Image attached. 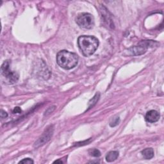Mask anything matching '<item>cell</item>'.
<instances>
[{"instance_id":"cell-5","label":"cell","mask_w":164,"mask_h":164,"mask_svg":"<svg viewBox=\"0 0 164 164\" xmlns=\"http://www.w3.org/2000/svg\"><path fill=\"white\" fill-rule=\"evenodd\" d=\"M149 41H144L139 46H133L129 50V52L133 55H140L145 53L149 46Z\"/></svg>"},{"instance_id":"cell-7","label":"cell","mask_w":164,"mask_h":164,"mask_svg":"<svg viewBox=\"0 0 164 164\" xmlns=\"http://www.w3.org/2000/svg\"><path fill=\"white\" fill-rule=\"evenodd\" d=\"M160 114H159L156 110H150L147 112L145 119L146 120L148 123H154L157 122L158 120L160 119Z\"/></svg>"},{"instance_id":"cell-2","label":"cell","mask_w":164,"mask_h":164,"mask_svg":"<svg viewBox=\"0 0 164 164\" xmlns=\"http://www.w3.org/2000/svg\"><path fill=\"white\" fill-rule=\"evenodd\" d=\"M58 65L65 70L73 69L78 63V56L74 53L62 50L56 55Z\"/></svg>"},{"instance_id":"cell-16","label":"cell","mask_w":164,"mask_h":164,"mask_svg":"<svg viewBox=\"0 0 164 164\" xmlns=\"http://www.w3.org/2000/svg\"><path fill=\"white\" fill-rule=\"evenodd\" d=\"M63 162H62V160H56L55 162H53V163H62Z\"/></svg>"},{"instance_id":"cell-10","label":"cell","mask_w":164,"mask_h":164,"mask_svg":"<svg viewBox=\"0 0 164 164\" xmlns=\"http://www.w3.org/2000/svg\"><path fill=\"white\" fill-rule=\"evenodd\" d=\"M99 97V94H96L94 97L91 99V101L89 102V108H91L92 107H94V105H96V102L98 101Z\"/></svg>"},{"instance_id":"cell-15","label":"cell","mask_w":164,"mask_h":164,"mask_svg":"<svg viewBox=\"0 0 164 164\" xmlns=\"http://www.w3.org/2000/svg\"><path fill=\"white\" fill-rule=\"evenodd\" d=\"M21 112H22V110H21V108L19 107H16L13 110V113L14 114H21Z\"/></svg>"},{"instance_id":"cell-1","label":"cell","mask_w":164,"mask_h":164,"mask_svg":"<svg viewBox=\"0 0 164 164\" xmlns=\"http://www.w3.org/2000/svg\"><path fill=\"white\" fill-rule=\"evenodd\" d=\"M78 44L85 56L94 54L98 48L99 42L96 37L92 35H82L78 39Z\"/></svg>"},{"instance_id":"cell-4","label":"cell","mask_w":164,"mask_h":164,"mask_svg":"<svg viewBox=\"0 0 164 164\" xmlns=\"http://www.w3.org/2000/svg\"><path fill=\"white\" fill-rule=\"evenodd\" d=\"M2 74L5 77L9 84H15L19 80V74L15 71H11L10 68V63L8 60L5 61L1 67Z\"/></svg>"},{"instance_id":"cell-13","label":"cell","mask_w":164,"mask_h":164,"mask_svg":"<svg viewBox=\"0 0 164 164\" xmlns=\"http://www.w3.org/2000/svg\"><path fill=\"white\" fill-rule=\"evenodd\" d=\"M34 163V162H33L31 158H24L22 160H21L20 162H19V163H27V164H32Z\"/></svg>"},{"instance_id":"cell-8","label":"cell","mask_w":164,"mask_h":164,"mask_svg":"<svg viewBox=\"0 0 164 164\" xmlns=\"http://www.w3.org/2000/svg\"><path fill=\"white\" fill-rule=\"evenodd\" d=\"M119 156V152L116 151H112L109 152L106 156V160L108 162H112L115 161Z\"/></svg>"},{"instance_id":"cell-11","label":"cell","mask_w":164,"mask_h":164,"mask_svg":"<svg viewBox=\"0 0 164 164\" xmlns=\"http://www.w3.org/2000/svg\"><path fill=\"white\" fill-rule=\"evenodd\" d=\"M89 154L91 156L94 157H99L101 156V153L97 149H90V150H89Z\"/></svg>"},{"instance_id":"cell-6","label":"cell","mask_w":164,"mask_h":164,"mask_svg":"<svg viewBox=\"0 0 164 164\" xmlns=\"http://www.w3.org/2000/svg\"><path fill=\"white\" fill-rule=\"evenodd\" d=\"M52 134L53 128L51 127L50 128L46 129V131L44 133V134L42 135V136L35 143V146L37 147V145H38V146H40L43 145V144H44V143L47 142L50 139L51 137L52 136Z\"/></svg>"},{"instance_id":"cell-3","label":"cell","mask_w":164,"mask_h":164,"mask_svg":"<svg viewBox=\"0 0 164 164\" xmlns=\"http://www.w3.org/2000/svg\"><path fill=\"white\" fill-rule=\"evenodd\" d=\"M76 22L82 28L92 29L95 24L94 17L89 13H81L77 16Z\"/></svg>"},{"instance_id":"cell-12","label":"cell","mask_w":164,"mask_h":164,"mask_svg":"<svg viewBox=\"0 0 164 164\" xmlns=\"http://www.w3.org/2000/svg\"><path fill=\"white\" fill-rule=\"evenodd\" d=\"M119 121H120V119L119 117L113 118L110 123V126L111 127H114L115 126H117V125L119 123Z\"/></svg>"},{"instance_id":"cell-9","label":"cell","mask_w":164,"mask_h":164,"mask_svg":"<svg viewBox=\"0 0 164 164\" xmlns=\"http://www.w3.org/2000/svg\"><path fill=\"white\" fill-rule=\"evenodd\" d=\"M142 155L146 160H149L154 156V151L152 148H146L142 151Z\"/></svg>"},{"instance_id":"cell-14","label":"cell","mask_w":164,"mask_h":164,"mask_svg":"<svg viewBox=\"0 0 164 164\" xmlns=\"http://www.w3.org/2000/svg\"><path fill=\"white\" fill-rule=\"evenodd\" d=\"M8 117V114L4 111L3 110H1V117L2 119H5Z\"/></svg>"}]
</instances>
